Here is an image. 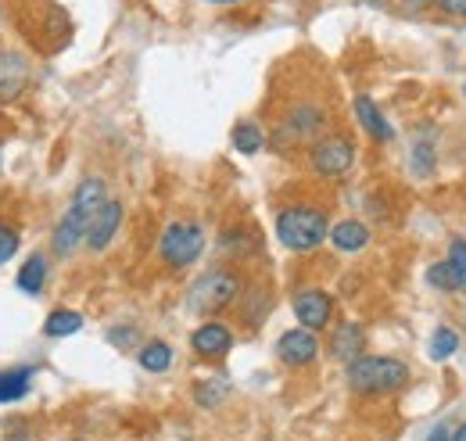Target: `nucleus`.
Returning <instances> with one entry per match:
<instances>
[{"instance_id":"f257e3e1","label":"nucleus","mask_w":466,"mask_h":441,"mask_svg":"<svg viewBox=\"0 0 466 441\" xmlns=\"http://www.w3.org/2000/svg\"><path fill=\"white\" fill-rule=\"evenodd\" d=\"M409 385V366L391 355H359L349 363V387L355 395H391Z\"/></svg>"},{"instance_id":"f03ea898","label":"nucleus","mask_w":466,"mask_h":441,"mask_svg":"<svg viewBox=\"0 0 466 441\" xmlns=\"http://www.w3.org/2000/svg\"><path fill=\"white\" fill-rule=\"evenodd\" d=\"M330 237L327 212L309 209V205H291L277 216V241L288 251H316Z\"/></svg>"},{"instance_id":"7ed1b4c3","label":"nucleus","mask_w":466,"mask_h":441,"mask_svg":"<svg viewBox=\"0 0 466 441\" xmlns=\"http://www.w3.org/2000/svg\"><path fill=\"white\" fill-rule=\"evenodd\" d=\"M240 291H244V280L233 270H208L187 291V309L198 313V316H216V313H223L227 305L237 302Z\"/></svg>"},{"instance_id":"20e7f679","label":"nucleus","mask_w":466,"mask_h":441,"mask_svg":"<svg viewBox=\"0 0 466 441\" xmlns=\"http://www.w3.org/2000/svg\"><path fill=\"white\" fill-rule=\"evenodd\" d=\"M205 251V230L198 222H169L158 241V255L169 270H187Z\"/></svg>"},{"instance_id":"39448f33","label":"nucleus","mask_w":466,"mask_h":441,"mask_svg":"<svg viewBox=\"0 0 466 441\" xmlns=\"http://www.w3.org/2000/svg\"><path fill=\"white\" fill-rule=\"evenodd\" d=\"M323 129H327V111L319 108V105H294L288 115H284V122L277 126V148L284 144V148H294V144H316L319 137H323Z\"/></svg>"},{"instance_id":"423d86ee","label":"nucleus","mask_w":466,"mask_h":441,"mask_svg":"<svg viewBox=\"0 0 466 441\" xmlns=\"http://www.w3.org/2000/svg\"><path fill=\"white\" fill-rule=\"evenodd\" d=\"M309 162H312V172L316 176H323V179H341V176H349L351 166H355V144H351L349 137H319L316 144H312V155H309Z\"/></svg>"},{"instance_id":"0eeeda50","label":"nucleus","mask_w":466,"mask_h":441,"mask_svg":"<svg viewBox=\"0 0 466 441\" xmlns=\"http://www.w3.org/2000/svg\"><path fill=\"white\" fill-rule=\"evenodd\" d=\"M316 355H319V337L309 327H294V331L280 333V341H277V359L291 370L316 363Z\"/></svg>"},{"instance_id":"6e6552de","label":"nucleus","mask_w":466,"mask_h":441,"mask_svg":"<svg viewBox=\"0 0 466 441\" xmlns=\"http://www.w3.org/2000/svg\"><path fill=\"white\" fill-rule=\"evenodd\" d=\"M294 316H298L301 327L323 331L330 323V316H334V298L323 294V291H316V287H305V291L294 294Z\"/></svg>"},{"instance_id":"1a4fd4ad","label":"nucleus","mask_w":466,"mask_h":441,"mask_svg":"<svg viewBox=\"0 0 466 441\" xmlns=\"http://www.w3.org/2000/svg\"><path fill=\"white\" fill-rule=\"evenodd\" d=\"M118 226H122V201L108 198V201L97 209V216L90 220V230H86V248H90V251H105V248L116 241Z\"/></svg>"},{"instance_id":"9d476101","label":"nucleus","mask_w":466,"mask_h":441,"mask_svg":"<svg viewBox=\"0 0 466 441\" xmlns=\"http://www.w3.org/2000/svg\"><path fill=\"white\" fill-rule=\"evenodd\" d=\"M190 348L201 359H223L233 348V331L219 320H208V323H201L198 331L190 333Z\"/></svg>"},{"instance_id":"9b49d317","label":"nucleus","mask_w":466,"mask_h":441,"mask_svg":"<svg viewBox=\"0 0 466 441\" xmlns=\"http://www.w3.org/2000/svg\"><path fill=\"white\" fill-rule=\"evenodd\" d=\"M29 87V61L18 51H0V105L22 97Z\"/></svg>"},{"instance_id":"f8f14e48","label":"nucleus","mask_w":466,"mask_h":441,"mask_svg":"<svg viewBox=\"0 0 466 441\" xmlns=\"http://www.w3.org/2000/svg\"><path fill=\"white\" fill-rule=\"evenodd\" d=\"M86 230H90V220L86 216H79L76 209H68L65 216H61L58 230H55V237H51V248H55V255H72L76 248H79V241H86Z\"/></svg>"},{"instance_id":"ddd939ff","label":"nucleus","mask_w":466,"mask_h":441,"mask_svg":"<svg viewBox=\"0 0 466 441\" xmlns=\"http://www.w3.org/2000/svg\"><path fill=\"white\" fill-rule=\"evenodd\" d=\"M355 118H359V126L377 140V144H391L395 140V129H391V122L380 115V108L366 97V94H359L355 97Z\"/></svg>"},{"instance_id":"4468645a","label":"nucleus","mask_w":466,"mask_h":441,"mask_svg":"<svg viewBox=\"0 0 466 441\" xmlns=\"http://www.w3.org/2000/svg\"><path fill=\"white\" fill-rule=\"evenodd\" d=\"M362 348H366V331L359 327V323H338V331L330 333V355L334 359H341V363H351V359H359L362 355Z\"/></svg>"},{"instance_id":"2eb2a0df","label":"nucleus","mask_w":466,"mask_h":441,"mask_svg":"<svg viewBox=\"0 0 466 441\" xmlns=\"http://www.w3.org/2000/svg\"><path fill=\"white\" fill-rule=\"evenodd\" d=\"M330 241L338 251H362L370 244V226L359 220H341L338 226H330Z\"/></svg>"},{"instance_id":"dca6fc26","label":"nucleus","mask_w":466,"mask_h":441,"mask_svg":"<svg viewBox=\"0 0 466 441\" xmlns=\"http://www.w3.org/2000/svg\"><path fill=\"white\" fill-rule=\"evenodd\" d=\"M33 374H36V370H29V366L0 370V405L25 398V395H29V387H33Z\"/></svg>"},{"instance_id":"f3484780","label":"nucleus","mask_w":466,"mask_h":441,"mask_svg":"<svg viewBox=\"0 0 466 441\" xmlns=\"http://www.w3.org/2000/svg\"><path fill=\"white\" fill-rule=\"evenodd\" d=\"M15 283L25 291V294H40L44 291V283H47V259L36 251V255H29L25 262H22V270L15 276Z\"/></svg>"},{"instance_id":"a211bd4d","label":"nucleus","mask_w":466,"mask_h":441,"mask_svg":"<svg viewBox=\"0 0 466 441\" xmlns=\"http://www.w3.org/2000/svg\"><path fill=\"white\" fill-rule=\"evenodd\" d=\"M137 359H140V366H144L147 374H166V370L173 366V348H169L166 341H147Z\"/></svg>"},{"instance_id":"6ab92c4d","label":"nucleus","mask_w":466,"mask_h":441,"mask_svg":"<svg viewBox=\"0 0 466 441\" xmlns=\"http://www.w3.org/2000/svg\"><path fill=\"white\" fill-rule=\"evenodd\" d=\"M83 331V316L76 309H55L44 323V333L47 337H68V333H79Z\"/></svg>"},{"instance_id":"aec40b11","label":"nucleus","mask_w":466,"mask_h":441,"mask_svg":"<svg viewBox=\"0 0 466 441\" xmlns=\"http://www.w3.org/2000/svg\"><path fill=\"white\" fill-rule=\"evenodd\" d=\"M230 140L240 155H255V151H262L266 133H262L255 122H237V126H233V133H230Z\"/></svg>"},{"instance_id":"412c9836","label":"nucleus","mask_w":466,"mask_h":441,"mask_svg":"<svg viewBox=\"0 0 466 441\" xmlns=\"http://www.w3.org/2000/svg\"><path fill=\"white\" fill-rule=\"evenodd\" d=\"M431 359H438V363H445V359H452L456 352H460V331H452V327H438V331L431 333Z\"/></svg>"},{"instance_id":"4be33fe9","label":"nucleus","mask_w":466,"mask_h":441,"mask_svg":"<svg viewBox=\"0 0 466 441\" xmlns=\"http://www.w3.org/2000/svg\"><path fill=\"white\" fill-rule=\"evenodd\" d=\"M449 270H452V287L466 294V241L463 237H452L449 241Z\"/></svg>"},{"instance_id":"5701e85b","label":"nucleus","mask_w":466,"mask_h":441,"mask_svg":"<svg viewBox=\"0 0 466 441\" xmlns=\"http://www.w3.org/2000/svg\"><path fill=\"white\" fill-rule=\"evenodd\" d=\"M409 166L416 176H431L434 172V144L431 140H412V155H409Z\"/></svg>"},{"instance_id":"b1692460","label":"nucleus","mask_w":466,"mask_h":441,"mask_svg":"<svg viewBox=\"0 0 466 441\" xmlns=\"http://www.w3.org/2000/svg\"><path fill=\"white\" fill-rule=\"evenodd\" d=\"M194 395H198L201 405H219L227 398V385L223 381H205V385L194 387Z\"/></svg>"},{"instance_id":"393cba45","label":"nucleus","mask_w":466,"mask_h":441,"mask_svg":"<svg viewBox=\"0 0 466 441\" xmlns=\"http://www.w3.org/2000/svg\"><path fill=\"white\" fill-rule=\"evenodd\" d=\"M18 244H22L18 230H15V226H0V266L18 255Z\"/></svg>"},{"instance_id":"a878e982","label":"nucleus","mask_w":466,"mask_h":441,"mask_svg":"<svg viewBox=\"0 0 466 441\" xmlns=\"http://www.w3.org/2000/svg\"><path fill=\"white\" fill-rule=\"evenodd\" d=\"M427 283H431L434 291H456V287H452V270H449V262H434V266L427 270Z\"/></svg>"},{"instance_id":"bb28decb","label":"nucleus","mask_w":466,"mask_h":441,"mask_svg":"<svg viewBox=\"0 0 466 441\" xmlns=\"http://www.w3.org/2000/svg\"><path fill=\"white\" fill-rule=\"evenodd\" d=\"M431 7H438L445 18H466V0H434Z\"/></svg>"},{"instance_id":"cd10ccee","label":"nucleus","mask_w":466,"mask_h":441,"mask_svg":"<svg viewBox=\"0 0 466 441\" xmlns=\"http://www.w3.org/2000/svg\"><path fill=\"white\" fill-rule=\"evenodd\" d=\"M133 337H137V331H133V327H116V331H108V341H112V344H118V348H126Z\"/></svg>"},{"instance_id":"c85d7f7f","label":"nucleus","mask_w":466,"mask_h":441,"mask_svg":"<svg viewBox=\"0 0 466 441\" xmlns=\"http://www.w3.org/2000/svg\"><path fill=\"white\" fill-rule=\"evenodd\" d=\"M431 4H434V0H402V7L412 11V15H416V11H423V7H431Z\"/></svg>"},{"instance_id":"c756f323","label":"nucleus","mask_w":466,"mask_h":441,"mask_svg":"<svg viewBox=\"0 0 466 441\" xmlns=\"http://www.w3.org/2000/svg\"><path fill=\"white\" fill-rule=\"evenodd\" d=\"M427 441H452V431H449V427H434Z\"/></svg>"},{"instance_id":"7c9ffc66","label":"nucleus","mask_w":466,"mask_h":441,"mask_svg":"<svg viewBox=\"0 0 466 441\" xmlns=\"http://www.w3.org/2000/svg\"><path fill=\"white\" fill-rule=\"evenodd\" d=\"M452 441H466V420L456 427V431H452Z\"/></svg>"},{"instance_id":"2f4dec72","label":"nucleus","mask_w":466,"mask_h":441,"mask_svg":"<svg viewBox=\"0 0 466 441\" xmlns=\"http://www.w3.org/2000/svg\"><path fill=\"white\" fill-rule=\"evenodd\" d=\"M205 4H216V7H230V4H240V0H205Z\"/></svg>"},{"instance_id":"473e14b6","label":"nucleus","mask_w":466,"mask_h":441,"mask_svg":"<svg viewBox=\"0 0 466 441\" xmlns=\"http://www.w3.org/2000/svg\"><path fill=\"white\" fill-rule=\"evenodd\" d=\"M463 94H466V87H463Z\"/></svg>"}]
</instances>
